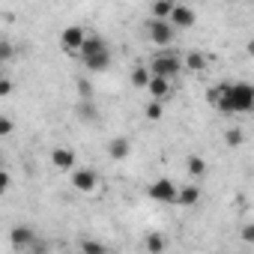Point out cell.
Returning <instances> with one entry per match:
<instances>
[{"label":"cell","instance_id":"cell-1","mask_svg":"<svg viewBox=\"0 0 254 254\" xmlns=\"http://www.w3.org/2000/svg\"><path fill=\"white\" fill-rule=\"evenodd\" d=\"M206 102L221 114H248L254 111V84L236 81V84H218L206 93Z\"/></svg>","mask_w":254,"mask_h":254},{"label":"cell","instance_id":"cell-2","mask_svg":"<svg viewBox=\"0 0 254 254\" xmlns=\"http://www.w3.org/2000/svg\"><path fill=\"white\" fill-rule=\"evenodd\" d=\"M177 194H180V189H177L174 180H156L147 189V197L156 200V203H165V206H174L177 203Z\"/></svg>","mask_w":254,"mask_h":254},{"label":"cell","instance_id":"cell-3","mask_svg":"<svg viewBox=\"0 0 254 254\" xmlns=\"http://www.w3.org/2000/svg\"><path fill=\"white\" fill-rule=\"evenodd\" d=\"M174 33H177V27L168 21V18H150L147 21V36L156 42V45H171L174 42Z\"/></svg>","mask_w":254,"mask_h":254},{"label":"cell","instance_id":"cell-4","mask_svg":"<svg viewBox=\"0 0 254 254\" xmlns=\"http://www.w3.org/2000/svg\"><path fill=\"white\" fill-rule=\"evenodd\" d=\"M84 42H87V33H84V27H78V24H72V27H66V30L60 33V45H63V51H66L69 57H78L81 48H84Z\"/></svg>","mask_w":254,"mask_h":254},{"label":"cell","instance_id":"cell-5","mask_svg":"<svg viewBox=\"0 0 254 254\" xmlns=\"http://www.w3.org/2000/svg\"><path fill=\"white\" fill-rule=\"evenodd\" d=\"M150 69H153V75L174 78V75L183 69V63H180V57H177V54H159V57H153V60H150Z\"/></svg>","mask_w":254,"mask_h":254},{"label":"cell","instance_id":"cell-6","mask_svg":"<svg viewBox=\"0 0 254 254\" xmlns=\"http://www.w3.org/2000/svg\"><path fill=\"white\" fill-rule=\"evenodd\" d=\"M81 60H84V66L90 72H105L111 66V51H108V45H102V48H96L90 54H81Z\"/></svg>","mask_w":254,"mask_h":254},{"label":"cell","instance_id":"cell-7","mask_svg":"<svg viewBox=\"0 0 254 254\" xmlns=\"http://www.w3.org/2000/svg\"><path fill=\"white\" fill-rule=\"evenodd\" d=\"M72 186L78 191H93L99 186V174L90 171V168H81V171H72Z\"/></svg>","mask_w":254,"mask_h":254},{"label":"cell","instance_id":"cell-8","mask_svg":"<svg viewBox=\"0 0 254 254\" xmlns=\"http://www.w3.org/2000/svg\"><path fill=\"white\" fill-rule=\"evenodd\" d=\"M75 162H78L75 150H69V147L51 150V165H54V168H60V171H75Z\"/></svg>","mask_w":254,"mask_h":254},{"label":"cell","instance_id":"cell-9","mask_svg":"<svg viewBox=\"0 0 254 254\" xmlns=\"http://www.w3.org/2000/svg\"><path fill=\"white\" fill-rule=\"evenodd\" d=\"M12 245H15L18 251H21V248H24V251H33L39 242H36V236H33L30 227H15V230H12Z\"/></svg>","mask_w":254,"mask_h":254},{"label":"cell","instance_id":"cell-10","mask_svg":"<svg viewBox=\"0 0 254 254\" xmlns=\"http://www.w3.org/2000/svg\"><path fill=\"white\" fill-rule=\"evenodd\" d=\"M147 90H150L153 99H162V102H165V99L171 96V78H165V75H153V81H150Z\"/></svg>","mask_w":254,"mask_h":254},{"label":"cell","instance_id":"cell-11","mask_svg":"<svg viewBox=\"0 0 254 254\" xmlns=\"http://www.w3.org/2000/svg\"><path fill=\"white\" fill-rule=\"evenodd\" d=\"M168 21H171L177 30H180V27H191V24H194V9H191V6H177Z\"/></svg>","mask_w":254,"mask_h":254},{"label":"cell","instance_id":"cell-12","mask_svg":"<svg viewBox=\"0 0 254 254\" xmlns=\"http://www.w3.org/2000/svg\"><path fill=\"white\" fill-rule=\"evenodd\" d=\"M129 153H132V147H129V141H126V138H114V141L108 144V156H111L114 162L129 159Z\"/></svg>","mask_w":254,"mask_h":254},{"label":"cell","instance_id":"cell-13","mask_svg":"<svg viewBox=\"0 0 254 254\" xmlns=\"http://www.w3.org/2000/svg\"><path fill=\"white\" fill-rule=\"evenodd\" d=\"M197 200H200V189H197L194 183L183 186V189H180V194H177V206H194Z\"/></svg>","mask_w":254,"mask_h":254},{"label":"cell","instance_id":"cell-14","mask_svg":"<svg viewBox=\"0 0 254 254\" xmlns=\"http://www.w3.org/2000/svg\"><path fill=\"white\" fill-rule=\"evenodd\" d=\"M150 81H153V69H150V66H135V69H132V87L147 90Z\"/></svg>","mask_w":254,"mask_h":254},{"label":"cell","instance_id":"cell-15","mask_svg":"<svg viewBox=\"0 0 254 254\" xmlns=\"http://www.w3.org/2000/svg\"><path fill=\"white\" fill-rule=\"evenodd\" d=\"M186 171H189L191 180H200V177L206 174V162H203V156H191V159L186 162Z\"/></svg>","mask_w":254,"mask_h":254},{"label":"cell","instance_id":"cell-16","mask_svg":"<svg viewBox=\"0 0 254 254\" xmlns=\"http://www.w3.org/2000/svg\"><path fill=\"white\" fill-rule=\"evenodd\" d=\"M174 9H177L174 0H156V3H153V18H171Z\"/></svg>","mask_w":254,"mask_h":254},{"label":"cell","instance_id":"cell-17","mask_svg":"<svg viewBox=\"0 0 254 254\" xmlns=\"http://www.w3.org/2000/svg\"><path fill=\"white\" fill-rule=\"evenodd\" d=\"M144 248H147L150 254H159V251H165V248H168V242H165V236H159V233H150V236L144 239Z\"/></svg>","mask_w":254,"mask_h":254},{"label":"cell","instance_id":"cell-18","mask_svg":"<svg viewBox=\"0 0 254 254\" xmlns=\"http://www.w3.org/2000/svg\"><path fill=\"white\" fill-rule=\"evenodd\" d=\"M144 114H147V120H162V114H165V108H162V99H153V102L144 108Z\"/></svg>","mask_w":254,"mask_h":254},{"label":"cell","instance_id":"cell-19","mask_svg":"<svg viewBox=\"0 0 254 254\" xmlns=\"http://www.w3.org/2000/svg\"><path fill=\"white\" fill-rule=\"evenodd\" d=\"M186 66H189V69H194V72H200V69L206 66V57H203V54H197V51H191V54L186 57Z\"/></svg>","mask_w":254,"mask_h":254},{"label":"cell","instance_id":"cell-20","mask_svg":"<svg viewBox=\"0 0 254 254\" xmlns=\"http://www.w3.org/2000/svg\"><path fill=\"white\" fill-rule=\"evenodd\" d=\"M81 251H87V254H102V251H105V245H102V242H96V239H84V242H81Z\"/></svg>","mask_w":254,"mask_h":254},{"label":"cell","instance_id":"cell-21","mask_svg":"<svg viewBox=\"0 0 254 254\" xmlns=\"http://www.w3.org/2000/svg\"><path fill=\"white\" fill-rule=\"evenodd\" d=\"M0 60H3V63L12 60V42L9 39H3V45H0Z\"/></svg>","mask_w":254,"mask_h":254},{"label":"cell","instance_id":"cell-22","mask_svg":"<svg viewBox=\"0 0 254 254\" xmlns=\"http://www.w3.org/2000/svg\"><path fill=\"white\" fill-rule=\"evenodd\" d=\"M224 141H227V144H230V147H239V144H242V132H239V129H230V132H227V138H224Z\"/></svg>","mask_w":254,"mask_h":254},{"label":"cell","instance_id":"cell-23","mask_svg":"<svg viewBox=\"0 0 254 254\" xmlns=\"http://www.w3.org/2000/svg\"><path fill=\"white\" fill-rule=\"evenodd\" d=\"M0 135H3V138L12 135V120L9 117H0Z\"/></svg>","mask_w":254,"mask_h":254},{"label":"cell","instance_id":"cell-24","mask_svg":"<svg viewBox=\"0 0 254 254\" xmlns=\"http://www.w3.org/2000/svg\"><path fill=\"white\" fill-rule=\"evenodd\" d=\"M239 236H242V242H254V224H245L239 230Z\"/></svg>","mask_w":254,"mask_h":254},{"label":"cell","instance_id":"cell-25","mask_svg":"<svg viewBox=\"0 0 254 254\" xmlns=\"http://www.w3.org/2000/svg\"><path fill=\"white\" fill-rule=\"evenodd\" d=\"M9 93H12V81L3 78V81H0V96H9Z\"/></svg>","mask_w":254,"mask_h":254},{"label":"cell","instance_id":"cell-26","mask_svg":"<svg viewBox=\"0 0 254 254\" xmlns=\"http://www.w3.org/2000/svg\"><path fill=\"white\" fill-rule=\"evenodd\" d=\"M9 189V174H0V191Z\"/></svg>","mask_w":254,"mask_h":254},{"label":"cell","instance_id":"cell-27","mask_svg":"<svg viewBox=\"0 0 254 254\" xmlns=\"http://www.w3.org/2000/svg\"><path fill=\"white\" fill-rule=\"evenodd\" d=\"M251 54H254V42H251Z\"/></svg>","mask_w":254,"mask_h":254}]
</instances>
